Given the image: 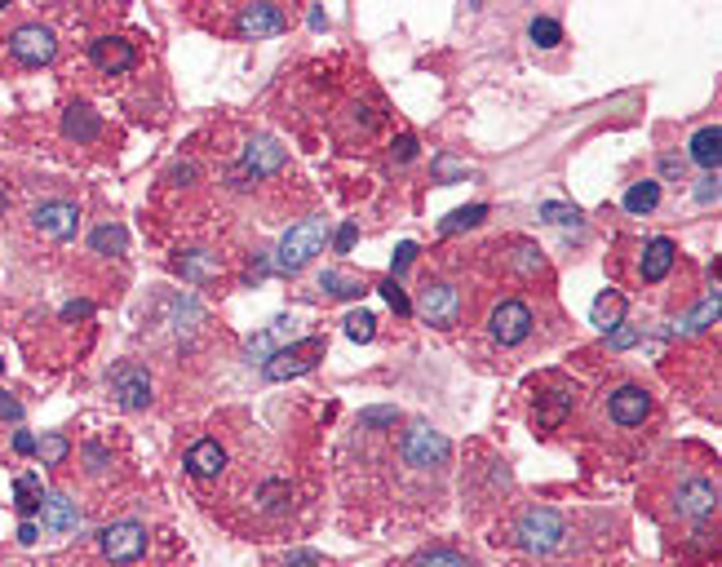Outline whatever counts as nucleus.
<instances>
[{
  "instance_id": "obj_1",
  "label": "nucleus",
  "mask_w": 722,
  "mask_h": 567,
  "mask_svg": "<svg viewBox=\"0 0 722 567\" xmlns=\"http://www.w3.org/2000/svg\"><path fill=\"white\" fill-rule=\"evenodd\" d=\"M514 536H519L523 550L554 554L567 541V523H563V514L550 510V505H532V510L519 514V528H514Z\"/></svg>"
},
{
  "instance_id": "obj_2",
  "label": "nucleus",
  "mask_w": 722,
  "mask_h": 567,
  "mask_svg": "<svg viewBox=\"0 0 722 567\" xmlns=\"http://www.w3.org/2000/svg\"><path fill=\"white\" fill-rule=\"evenodd\" d=\"M324 240H328V226L324 218H306L297 222L293 231L280 240V253H275V266L280 271H302L306 262H311L315 253H324Z\"/></svg>"
},
{
  "instance_id": "obj_3",
  "label": "nucleus",
  "mask_w": 722,
  "mask_h": 567,
  "mask_svg": "<svg viewBox=\"0 0 722 567\" xmlns=\"http://www.w3.org/2000/svg\"><path fill=\"white\" fill-rule=\"evenodd\" d=\"M324 359V337H297L293 346H284L275 359H266V381H293Z\"/></svg>"
},
{
  "instance_id": "obj_4",
  "label": "nucleus",
  "mask_w": 722,
  "mask_h": 567,
  "mask_svg": "<svg viewBox=\"0 0 722 567\" xmlns=\"http://www.w3.org/2000/svg\"><path fill=\"white\" fill-rule=\"evenodd\" d=\"M452 452V443L439 435V430H430L426 421H417V426L404 430V439H399V457L408 461V466L417 470H430V466H443Z\"/></svg>"
},
{
  "instance_id": "obj_5",
  "label": "nucleus",
  "mask_w": 722,
  "mask_h": 567,
  "mask_svg": "<svg viewBox=\"0 0 722 567\" xmlns=\"http://www.w3.org/2000/svg\"><path fill=\"white\" fill-rule=\"evenodd\" d=\"M412 311H421V319H426L430 328H457V319H461V293L452 284H426L421 288V302L412 306Z\"/></svg>"
},
{
  "instance_id": "obj_6",
  "label": "nucleus",
  "mask_w": 722,
  "mask_h": 567,
  "mask_svg": "<svg viewBox=\"0 0 722 567\" xmlns=\"http://www.w3.org/2000/svg\"><path fill=\"white\" fill-rule=\"evenodd\" d=\"M9 54H14L23 67H45V63H54L58 40H54V32H49V27L27 23V27H18V32L9 36Z\"/></svg>"
},
{
  "instance_id": "obj_7",
  "label": "nucleus",
  "mask_w": 722,
  "mask_h": 567,
  "mask_svg": "<svg viewBox=\"0 0 722 567\" xmlns=\"http://www.w3.org/2000/svg\"><path fill=\"white\" fill-rule=\"evenodd\" d=\"M98 545L111 563H138L147 554V528L142 523H111L98 532Z\"/></svg>"
},
{
  "instance_id": "obj_8",
  "label": "nucleus",
  "mask_w": 722,
  "mask_h": 567,
  "mask_svg": "<svg viewBox=\"0 0 722 567\" xmlns=\"http://www.w3.org/2000/svg\"><path fill=\"white\" fill-rule=\"evenodd\" d=\"M32 226L49 240H76L80 231V209L71 200H45L32 209Z\"/></svg>"
},
{
  "instance_id": "obj_9",
  "label": "nucleus",
  "mask_w": 722,
  "mask_h": 567,
  "mask_svg": "<svg viewBox=\"0 0 722 567\" xmlns=\"http://www.w3.org/2000/svg\"><path fill=\"white\" fill-rule=\"evenodd\" d=\"M488 328H492V337H497L501 346H519L523 337L532 333V311H528V302H519V297L501 302L497 311H492Z\"/></svg>"
},
{
  "instance_id": "obj_10",
  "label": "nucleus",
  "mask_w": 722,
  "mask_h": 567,
  "mask_svg": "<svg viewBox=\"0 0 722 567\" xmlns=\"http://www.w3.org/2000/svg\"><path fill=\"white\" fill-rule=\"evenodd\" d=\"M111 395L120 399L125 408H147L151 404V377H147V368H138V364H116L111 368Z\"/></svg>"
},
{
  "instance_id": "obj_11",
  "label": "nucleus",
  "mask_w": 722,
  "mask_h": 567,
  "mask_svg": "<svg viewBox=\"0 0 722 567\" xmlns=\"http://www.w3.org/2000/svg\"><path fill=\"white\" fill-rule=\"evenodd\" d=\"M293 342H297V319H293V315H280L275 324H266L262 333L249 337V359L266 364V359H275L284 346H293Z\"/></svg>"
},
{
  "instance_id": "obj_12",
  "label": "nucleus",
  "mask_w": 722,
  "mask_h": 567,
  "mask_svg": "<svg viewBox=\"0 0 722 567\" xmlns=\"http://www.w3.org/2000/svg\"><path fill=\"white\" fill-rule=\"evenodd\" d=\"M235 27H240L244 40H262V36H280L288 27V18H284L280 5H249L240 18H235Z\"/></svg>"
},
{
  "instance_id": "obj_13",
  "label": "nucleus",
  "mask_w": 722,
  "mask_h": 567,
  "mask_svg": "<svg viewBox=\"0 0 722 567\" xmlns=\"http://www.w3.org/2000/svg\"><path fill=\"white\" fill-rule=\"evenodd\" d=\"M718 510V483L714 479H691L678 488V514L683 519H709Z\"/></svg>"
},
{
  "instance_id": "obj_14",
  "label": "nucleus",
  "mask_w": 722,
  "mask_h": 567,
  "mask_svg": "<svg viewBox=\"0 0 722 567\" xmlns=\"http://www.w3.org/2000/svg\"><path fill=\"white\" fill-rule=\"evenodd\" d=\"M89 58H94V67L107 71V76H120V71H129L133 63H138L133 45L129 40H120V36H98L94 45H89Z\"/></svg>"
},
{
  "instance_id": "obj_15",
  "label": "nucleus",
  "mask_w": 722,
  "mask_h": 567,
  "mask_svg": "<svg viewBox=\"0 0 722 567\" xmlns=\"http://www.w3.org/2000/svg\"><path fill=\"white\" fill-rule=\"evenodd\" d=\"M284 169V147L271 138H257L244 147V160H240V173H249V178H271V173Z\"/></svg>"
},
{
  "instance_id": "obj_16",
  "label": "nucleus",
  "mask_w": 722,
  "mask_h": 567,
  "mask_svg": "<svg viewBox=\"0 0 722 567\" xmlns=\"http://www.w3.org/2000/svg\"><path fill=\"white\" fill-rule=\"evenodd\" d=\"M616 426H643L647 412H652V395H647L643 386H621L612 395V404H607Z\"/></svg>"
},
{
  "instance_id": "obj_17",
  "label": "nucleus",
  "mask_w": 722,
  "mask_h": 567,
  "mask_svg": "<svg viewBox=\"0 0 722 567\" xmlns=\"http://www.w3.org/2000/svg\"><path fill=\"white\" fill-rule=\"evenodd\" d=\"M674 240H665V235H656V240H647V249H643V262H638V271H643V280L647 284H660L669 271H674Z\"/></svg>"
},
{
  "instance_id": "obj_18",
  "label": "nucleus",
  "mask_w": 722,
  "mask_h": 567,
  "mask_svg": "<svg viewBox=\"0 0 722 567\" xmlns=\"http://www.w3.org/2000/svg\"><path fill=\"white\" fill-rule=\"evenodd\" d=\"M222 466H226V452H222L218 439H200L187 448V470L195 479H218Z\"/></svg>"
},
{
  "instance_id": "obj_19",
  "label": "nucleus",
  "mask_w": 722,
  "mask_h": 567,
  "mask_svg": "<svg viewBox=\"0 0 722 567\" xmlns=\"http://www.w3.org/2000/svg\"><path fill=\"white\" fill-rule=\"evenodd\" d=\"M76 523H80L76 501H67L63 492H45V501H40V528H49V532H71Z\"/></svg>"
},
{
  "instance_id": "obj_20",
  "label": "nucleus",
  "mask_w": 722,
  "mask_h": 567,
  "mask_svg": "<svg viewBox=\"0 0 722 567\" xmlns=\"http://www.w3.org/2000/svg\"><path fill=\"white\" fill-rule=\"evenodd\" d=\"M63 133L71 142H98V133H102V120H98V111L94 107H85V102H76V107H67V116H63Z\"/></svg>"
},
{
  "instance_id": "obj_21",
  "label": "nucleus",
  "mask_w": 722,
  "mask_h": 567,
  "mask_svg": "<svg viewBox=\"0 0 722 567\" xmlns=\"http://www.w3.org/2000/svg\"><path fill=\"white\" fill-rule=\"evenodd\" d=\"M173 271H178L182 280H191V284H209V280H218L222 275V262L213 253L195 249V253H182L178 262H173Z\"/></svg>"
},
{
  "instance_id": "obj_22",
  "label": "nucleus",
  "mask_w": 722,
  "mask_h": 567,
  "mask_svg": "<svg viewBox=\"0 0 722 567\" xmlns=\"http://www.w3.org/2000/svg\"><path fill=\"white\" fill-rule=\"evenodd\" d=\"M691 160L700 164L705 173H718V164H722V129L718 125H705L691 138V151H687Z\"/></svg>"
},
{
  "instance_id": "obj_23",
  "label": "nucleus",
  "mask_w": 722,
  "mask_h": 567,
  "mask_svg": "<svg viewBox=\"0 0 722 567\" xmlns=\"http://www.w3.org/2000/svg\"><path fill=\"white\" fill-rule=\"evenodd\" d=\"M590 324H594V328H603V333H612L616 324H625V297L616 293V288H603V293L594 297Z\"/></svg>"
},
{
  "instance_id": "obj_24",
  "label": "nucleus",
  "mask_w": 722,
  "mask_h": 567,
  "mask_svg": "<svg viewBox=\"0 0 722 567\" xmlns=\"http://www.w3.org/2000/svg\"><path fill=\"white\" fill-rule=\"evenodd\" d=\"M567 408H572V390H550V395L541 399V408H536V426H541V430L563 426Z\"/></svg>"
},
{
  "instance_id": "obj_25",
  "label": "nucleus",
  "mask_w": 722,
  "mask_h": 567,
  "mask_svg": "<svg viewBox=\"0 0 722 567\" xmlns=\"http://www.w3.org/2000/svg\"><path fill=\"white\" fill-rule=\"evenodd\" d=\"M40 501H45L40 474H18V479H14V505H18V514H36Z\"/></svg>"
},
{
  "instance_id": "obj_26",
  "label": "nucleus",
  "mask_w": 722,
  "mask_h": 567,
  "mask_svg": "<svg viewBox=\"0 0 722 567\" xmlns=\"http://www.w3.org/2000/svg\"><path fill=\"white\" fill-rule=\"evenodd\" d=\"M656 204H660V182H634V187L625 191V213H634V218L652 213Z\"/></svg>"
},
{
  "instance_id": "obj_27",
  "label": "nucleus",
  "mask_w": 722,
  "mask_h": 567,
  "mask_svg": "<svg viewBox=\"0 0 722 567\" xmlns=\"http://www.w3.org/2000/svg\"><path fill=\"white\" fill-rule=\"evenodd\" d=\"M89 244H94V253L120 257V253L129 249V231H125V226H111V222H107V226H98V231L89 235Z\"/></svg>"
},
{
  "instance_id": "obj_28",
  "label": "nucleus",
  "mask_w": 722,
  "mask_h": 567,
  "mask_svg": "<svg viewBox=\"0 0 722 567\" xmlns=\"http://www.w3.org/2000/svg\"><path fill=\"white\" fill-rule=\"evenodd\" d=\"M319 288H328L333 297H364L368 284L359 275H346V271H324L319 275Z\"/></svg>"
},
{
  "instance_id": "obj_29",
  "label": "nucleus",
  "mask_w": 722,
  "mask_h": 567,
  "mask_svg": "<svg viewBox=\"0 0 722 567\" xmlns=\"http://www.w3.org/2000/svg\"><path fill=\"white\" fill-rule=\"evenodd\" d=\"M483 218H488V204H466V209L448 213V218L439 222V231H443V235H457V231H470V226H479Z\"/></svg>"
},
{
  "instance_id": "obj_30",
  "label": "nucleus",
  "mask_w": 722,
  "mask_h": 567,
  "mask_svg": "<svg viewBox=\"0 0 722 567\" xmlns=\"http://www.w3.org/2000/svg\"><path fill=\"white\" fill-rule=\"evenodd\" d=\"M36 457L45 461V466H63V461L71 457L67 435H58V430H54V435H40V439H36Z\"/></svg>"
},
{
  "instance_id": "obj_31",
  "label": "nucleus",
  "mask_w": 722,
  "mask_h": 567,
  "mask_svg": "<svg viewBox=\"0 0 722 567\" xmlns=\"http://www.w3.org/2000/svg\"><path fill=\"white\" fill-rule=\"evenodd\" d=\"M346 337L355 346H368L377 337V315L373 311H355V315H346Z\"/></svg>"
},
{
  "instance_id": "obj_32",
  "label": "nucleus",
  "mask_w": 722,
  "mask_h": 567,
  "mask_svg": "<svg viewBox=\"0 0 722 567\" xmlns=\"http://www.w3.org/2000/svg\"><path fill=\"white\" fill-rule=\"evenodd\" d=\"M714 319H718V288H714V293H709L705 302H700L696 311H691V315L683 319V333H700V328H709Z\"/></svg>"
},
{
  "instance_id": "obj_33",
  "label": "nucleus",
  "mask_w": 722,
  "mask_h": 567,
  "mask_svg": "<svg viewBox=\"0 0 722 567\" xmlns=\"http://www.w3.org/2000/svg\"><path fill=\"white\" fill-rule=\"evenodd\" d=\"M528 36H532L541 49H554V45L563 40V23H559V18H532Z\"/></svg>"
},
{
  "instance_id": "obj_34",
  "label": "nucleus",
  "mask_w": 722,
  "mask_h": 567,
  "mask_svg": "<svg viewBox=\"0 0 722 567\" xmlns=\"http://www.w3.org/2000/svg\"><path fill=\"white\" fill-rule=\"evenodd\" d=\"M541 218L554 222V226H581V209H576V204L550 200V204H541Z\"/></svg>"
},
{
  "instance_id": "obj_35",
  "label": "nucleus",
  "mask_w": 722,
  "mask_h": 567,
  "mask_svg": "<svg viewBox=\"0 0 722 567\" xmlns=\"http://www.w3.org/2000/svg\"><path fill=\"white\" fill-rule=\"evenodd\" d=\"M412 567H470V563L461 559L457 550H426V554L412 559Z\"/></svg>"
},
{
  "instance_id": "obj_36",
  "label": "nucleus",
  "mask_w": 722,
  "mask_h": 567,
  "mask_svg": "<svg viewBox=\"0 0 722 567\" xmlns=\"http://www.w3.org/2000/svg\"><path fill=\"white\" fill-rule=\"evenodd\" d=\"M257 501H262V510H280L288 501V483L284 479H266L262 488H257Z\"/></svg>"
},
{
  "instance_id": "obj_37",
  "label": "nucleus",
  "mask_w": 722,
  "mask_h": 567,
  "mask_svg": "<svg viewBox=\"0 0 722 567\" xmlns=\"http://www.w3.org/2000/svg\"><path fill=\"white\" fill-rule=\"evenodd\" d=\"M377 293L386 297L390 311H395V315H412V302H408L404 288H399V280H381V284H377Z\"/></svg>"
},
{
  "instance_id": "obj_38",
  "label": "nucleus",
  "mask_w": 722,
  "mask_h": 567,
  "mask_svg": "<svg viewBox=\"0 0 722 567\" xmlns=\"http://www.w3.org/2000/svg\"><path fill=\"white\" fill-rule=\"evenodd\" d=\"M435 178H439V182H466L470 169H466V164H452L448 156H439V160H435Z\"/></svg>"
},
{
  "instance_id": "obj_39",
  "label": "nucleus",
  "mask_w": 722,
  "mask_h": 567,
  "mask_svg": "<svg viewBox=\"0 0 722 567\" xmlns=\"http://www.w3.org/2000/svg\"><path fill=\"white\" fill-rule=\"evenodd\" d=\"M395 421H399L395 408H368V412H359V426H395Z\"/></svg>"
},
{
  "instance_id": "obj_40",
  "label": "nucleus",
  "mask_w": 722,
  "mask_h": 567,
  "mask_svg": "<svg viewBox=\"0 0 722 567\" xmlns=\"http://www.w3.org/2000/svg\"><path fill=\"white\" fill-rule=\"evenodd\" d=\"M634 342H638V328H629V324H616L612 333H607V346H612V350H625Z\"/></svg>"
},
{
  "instance_id": "obj_41",
  "label": "nucleus",
  "mask_w": 722,
  "mask_h": 567,
  "mask_svg": "<svg viewBox=\"0 0 722 567\" xmlns=\"http://www.w3.org/2000/svg\"><path fill=\"white\" fill-rule=\"evenodd\" d=\"M412 257H417V244H412V240H404V244H399V249H395V271H390V280H399V275L408 271V266H412Z\"/></svg>"
},
{
  "instance_id": "obj_42",
  "label": "nucleus",
  "mask_w": 722,
  "mask_h": 567,
  "mask_svg": "<svg viewBox=\"0 0 722 567\" xmlns=\"http://www.w3.org/2000/svg\"><path fill=\"white\" fill-rule=\"evenodd\" d=\"M355 240H359V226H355V222H346V226H337V235H333V244H337V253H350V249H355Z\"/></svg>"
},
{
  "instance_id": "obj_43",
  "label": "nucleus",
  "mask_w": 722,
  "mask_h": 567,
  "mask_svg": "<svg viewBox=\"0 0 722 567\" xmlns=\"http://www.w3.org/2000/svg\"><path fill=\"white\" fill-rule=\"evenodd\" d=\"M412 156H417V138H412V133H399V138H395V160L408 164Z\"/></svg>"
},
{
  "instance_id": "obj_44",
  "label": "nucleus",
  "mask_w": 722,
  "mask_h": 567,
  "mask_svg": "<svg viewBox=\"0 0 722 567\" xmlns=\"http://www.w3.org/2000/svg\"><path fill=\"white\" fill-rule=\"evenodd\" d=\"M284 567H324V559H319L315 550H293V554L284 559Z\"/></svg>"
},
{
  "instance_id": "obj_45",
  "label": "nucleus",
  "mask_w": 722,
  "mask_h": 567,
  "mask_svg": "<svg viewBox=\"0 0 722 567\" xmlns=\"http://www.w3.org/2000/svg\"><path fill=\"white\" fill-rule=\"evenodd\" d=\"M0 421H23V404L14 395H5V390H0Z\"/></svg>"
},
{
  "instance_id": "obj_46",
  "label": "nucleus",
  "mask_w": 722,
  "mask_h": 567,
  "mask_svg": "<svg viewBox=\"0 0 722 567\" xmlns=\"http://www.w3.org/2000/svg\"><path fill=\"white\" fill-rule=\"evenodd\" d=\"M696 200H700V204H714V200H718V173H709V178L700 182V187H696Z\"/></svg>"
},
{
  "instance_id": "obj_47",
  "label": "nucleus",
  "mask_w": 722,
  "mask_h": 567,
  "mask_svg": "<svg viewBox=\"0 0 722 567\" xmlns=\"http://www.w3.org/2000/svg\"><path fill=\"white\" fill-rule=\"evenodd\" d=\"M89 315H94V306L89 302H67L63 306V319H89Z\"/></svg>"
},
{
  "instance_id": "obj_48",
  "label": "nucleus",
  "mask_w": 722,
  "mask_h": 567,
  "mask_svg": "<svg viewBox=\"0 0 722 567\" xmlns=\"http://www.w3.org/2000/svg\"><path fill=\"white\" fill-rule=\"evenodd\" d=\"M85 461H89V470H94V474H98L102 466H107V452H102V448H98V443H89V448H85Z\"/></svg>"
},
{
  "instance_id": "obj_49",
  "label": "nucleus",
  "mask_w": 722,
  "mask_h": 567,
  "mask_svg": "<svg viewBox=\"0 0 722 567\" xmlns=\"http://www.w3.org/2000/svg\"><path fill=\"white\" fill-rule=\"evenodd\" d=\"M519 271H541V257H532V249H519Z\"/></svg>"
},
{
  "instance_id": "obj_50",
  "label": "nucleus",
  "mask_w": 722,
  "mask_h": 567,
  "mask_svg": "<svg viewBox=\"0 0 722 567\" xmlns=\"http://www.w3.org/2000/svg\"><path fill=\"white\" fill-rule=\"evenodd\" d=\"M14 452H36V435H27V430H18V435H14Z\"/></svg>"
},
{
  "instance_id": "obj_51",
  "label": "nucleus",
  "mask_w": 722,
  "mask_h": 567,
  "mask_svg": "<svg viewBox=\"0 0 722 567\" xmlns=\"http://www.w3.org/2000/svg\"><path fill=\"white\" fill-rule=\"evenodd\" d=\"M660 169H665L669 178H683V160H678V156H665V160H660Z\"/></svg>"
},
{
  "instance_id": "obj_52",
  "label": "nucleus",
  "mask_w": 722,
  "mask_h": 567,
  "mask_svg": "<svg viewBox=\"0 0 722 567\" xmlns=\"http://www.w3.org/2000/svg\"><path fill=\"white\" fill-rule=\"evenodd\" d=\"M36 536H40V528H36V523H32V519H27V523H23V528H18V541H23V545H32V541H36Z\"/></svg>"
},
{
  "instance_id": "obj_53",
  "label": "nucleus",
  "mask_w": 722,
  "mask_h": 567,
  "mask_svg": "<svg viewBox=\"0 0 722 567\" xmlns=\"http://www.w3.org/2000/svg\"><path fill=\"white\" fill-rule=\"evenodd\" d=\"M0 213H5V195H0Z\"/></svg>"
}]
</instances>
